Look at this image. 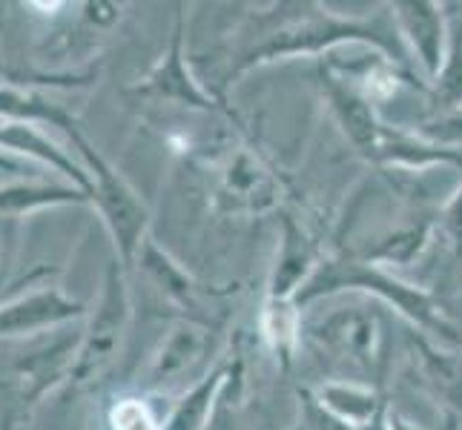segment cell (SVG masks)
I'll list each match as a JSON object with an SVG mask.
<instances>
[{"label":"cell","instance_id":"obj_1","mask_svg":"<svg viewBox=\"0 0 462 430\" xmlns=\"http://www.w3.org/2000/svg\"><path fill=\"white\" fill-rule=\"evenodd\" d=\"M350 43L374 46L396 67L411 72L408 50L388 6L385 12H376L374 18H339V14L322 12V6L316 4H296V12H284V6H279L276 12L256 18V32L247 46L233 55L225 81L233 84L236 78L264 67V63L299 55H330L339 46Z\"/></svg>","mask_w":462,"mask_h":430},{"label":"cell","instance_id":"obj_2","mask_svg":"<svg viewBox=\"0 0 462 430\" xmlns=\"http://www.w3.org/2000/svg\"><path fill=\"white\" fill-rule=\"evenodd\" d=\"M347 290L368 293L379 298L382 305L396 307V313L402 318H408L413 327H420L422 336H434L442 344L462 347V333L445 318L442 307L437 305L431 293L393 279V273H388V270H382L371 261H362L359 256H330L319 261L310 281L299 290L296 305L301 310L319 298L339 296Z\"/></svg>","mask_w":462,"mask_h":430},{"label":"cell","instance_id":"obj_3","mask_svg":"<svg viewBox=\"0 0 462 430\" xmlns=\"http://www.w3.org/2000/svg\"><path fill=\"white\" fill-rule=\"evenodd\" d=\"M301 333L333 361L368 379L371 388L382 385L388 371L391 336L385 316L371 305L354 301V305H339L328 313H319L310 322H301Z\"/></svg>","mask_w":462,"mask_h":430},{"label":"cell","instance_id":"obj_4","mask_svg":"<svg viewBox=\"0 0 462 430\" xmlns=\"http://www.w3.org/2000/svg\"><path fill=\"white\" fill-rule=\"evenodd\" d=\"M63 133L69 135L72 147L78 150V155L84 158V169L92 178V204L98 206L109 235H113L121 264L124 267L135 264L138 247L144 244V238L150 235L147 233V227H150L147 204L141 201V196L135 193V189L116 172V167L92 147V143L87 141V135L78 130V124L67 126Z\"/></svg>","mask_w":462,"mask_h":430},{"label":"cell","instance_id":"obj_5","mask_svg":"<svg viewBox=\"0 0 462 430\" xmlns=\"http://www.w3.org/2000/svg\"><path fill=\"white\" fill-rule=\"evenodd\" d=\"M84 333L58 336L35 353H23L0 368V430H14L38 399L52 390L63 376H69Z\"/></svg>","mask_w":462,"mask_h":430},{"label":"cell","instance_id":"obj_6","mask_svg":"<svg viewBox=\"0 0 462 430\" xmlns=\"http://www.w3.org/2000/svg\"><path fill=\"white\" fill-rule=\"evenodd\" d=\"M130 313H133V305H130V290H126V279H124V264L109 261L101 301L84 330L81 347H78L72 371H69L72 385H87V381L98 379L109 364L116 361L121 342L126 336V327H130Z\"/></svg>","mask_w":462,"mask_h":430},{"label":"cell","instance_id":"obj_7","mask_svg":"<svg viewBox=\"0 0 462 430\" xmlns=\"http://www.w3.org/2000/svg\"><path fill=\"white\" fill-rule=\"evenodd\" d=\"M284 198V178L267 164V158L247 147L233 143L221 152L216 201L221 213L233 215H264L273 213Z\"/></svg>","mask_w":462,"mask_h":430},{"label":"cell","instance_id":"obj_8","mask_svg":"<svg viewBox=\"0 0 462 430\" xmlns=\"http://www.w3.org/2000/svg\"><path fill=\"white\" fill-rule=\"evenodd\" d=\"M135 95H144V98L155 101H170L187 109H196V113L207 115H227L236 118L233 109L225 104V98H218L210 89H204L199 84V78L189 72L187 52H184V14H175V26H172V38H170V50L152 67V72L133 87Z\"/></svg>","mask_w":462,"mask_h":430},{"label":"cell","instance_id":"obj_9","mask_svg":"<svg viewBox=\"0 0 462 430\" xmlns=\"http://www.w3.org/2000/svg\"><path fill=\"white\" fill-rule=\"evenodd\" d=\"M319 89H322L330 113L337 118L345 138L350 141V147H354L365 161L379 167L393 130L379 121L374 104L365 98L347 78L333 72L328 63L319 67Z\"/></svg>","mask_w":462,"mask_h":430},{"label":"cell","instance_id":"obj_10","mask_svg":"<svg viewBox=\"0 0 462 430\" xmlns=\"http://www.w3.org/2000/svg\"><path fill=\"white\" fill-rule=\"evenodd\" d=\"M388 9L405 50L417 55L425 78L434 84L445 63V50H448L445 4H434V0H393Z\"/></svg>","mask_w":462,"mask_h":430},{"label":"cell","instance_id":"obj_11","mask_svg":"<svg viewBox=\"0 0 462 430\" xmlns=\"http://www.w3.org/2000/svg\"><path fill=\"white\" fill-rule=\"evenodd\" d=\"M213 350V330L199 318H181L158 344L150 359L144 385L152 390H164L179 379L189 376Z\"/></svg>","mask_w":462,"mask_h":430},{"label":"cell","instance_id":"obj_12","mask_svg":"<svg viewBox=\"0 0 462 430\" xmlns=\"http://www.w3.org/2000/svg\"><path fill=\"white\" fill-rule=\"evenodd\" d=\"M319 261L322 259H319L316 244L310 242L305 227L293 215H282V238H279L273 273H270L267 281V298L296 301L299 290L316 273Z\"/></svg>","mask_w":462,"mask_h":430},{"label":"cell","instance_id":"obj_13","mask_svg":"<svg viewBox=\"0 0 462 430\" xmlns=\"http://www.w3.org/2000/svg\"><path fill=\"white\" fill-rule=\"evenodd\" d=\"M87 313L81 301L67 298L55 287H43L29 296L12 298L0 305V336H23V333H38L63 322H75Z\"/></svg>","mask_w":462,"mask_h":430},{"label":"cell","instance_id":"obj_14","mask_svg":"<svg viewBox=\"0 0 462 430\" xmlns=\"http://www.w3.org/2000/svg\"><path fill=\"white\" fill-rule=\"evenodd\" d=\"M411 359L422 376V385L431 390L442 405L462 416V359L451 350H442L428 336H411Z\"/></svg>","mask_w":462,"mask_h":430},{"label":"cell","instance_id":"obj_15","mask_svg":"<svg viewBox=\"0 0 462 430\" xmlns=\"http://www.w3.org/2000/svg\"><path fill=\"white\" fill-rule=\"evenodd\" d=\"M0 150L14 152V155H26V158H38V161L50 164L60 175H67L75 187H81L84 193L92 198L89 172L81 164H75L72 158L58 147V143H52L43 133H38L32 124H21V121H4V124H0Z\"/></svg>","mask_w":462,"mask_h":430},{"label":"cell","instance_id":"obj_16","mask_svg":"<svg viewBox=\"0 0 462 430\" xmlns=\"http://www.w3.org/2000/svg\"><path fill=\"white\" fill-rule=\"evenodd\" d=\"M313 393L325 410L356 430H374L388 407L379 388L359 385V381H325Z\"/></svg>","mask_w":462,"mask_h":430},{"label":"cell","instance_id":"obj_17","mask_svg":"<svg viewBox=\"0 0 462 430\" xmlns=\"http://www.w3.org/2000/svg\"><path fill=\"white\" fill-rule=\"evenodd\" d=\"M135 264H141V270L150 276V281L172 301V305H179L181 310H189V313H196L201 307V287L196 284V279L189 276L184 267H179V261L172 256H167L150 235L144 238V244L138 247Z\"/></svg>","mask_w":462,"mask_h":430},{"label":"cell","instance_id":"obj_18","mask_svg":"<svg viewBox=\"0 0 462 430\" xmlns=\"http://www.w3.org/2000/svg\"><path fill=\"white\" fill-rule=\"evenodd\" d=\"M230 371H233V356L227 361H218L210 373H207L204 379H199L196 385L189 388L179 402H175V407L167 416V422L162 425V430H204L213 416L221 390H225V385H227Z\"/></svg>","mask_w":462,"mask_h":430},{"label":"cell","instance_id":"obj_19","mask_svg":"<svg viewBox=\"0 0 462 430\" xmlns=\"http://www.w3.org/2000/svg\"><path fill=\"white\" fill-rule=\"evenodd\" d=\"M259 330L264 344L273 350L276 359L282 361V368L288 371L293 364V353L301 336V310L296 301H284V298H267L262 305L259 316Z\"/></svg>","mask_w":462,"mask_h":430},{"label":"cell","instance_id":"obj_20","mask_svg":"<svg viewBox=\"0 0 462 430\" xmlns=\"http://www.w3.org/2000/svg\"><path fill=\"white\" fill-rule=\"evenodd\" d=\"M451 9L454 12H445V18H448V50H445V63L431 87L434 115L462 109V6Z\"/></svg>","mask_w":462,"mask_h":430},{"label":"cell","instance_id":"obj_21","mask_svg":"<svg viewBox=\"0 0 462 430\" xmlns=\"http://www.w3.org/2000/svg\"><path fill=\"white\" fill-rule=\"evenodd\" d=\"M434 235V221H417V224H405L396 227L393 233L382 235L374 247L365 250V256H359L362 261H371L376 267L391 264V267H408L417 261L425 247L431 244Z\"/></svg>","mask_w":462,"mask_h":430},{"label":"cell","instance_id":"obj_22","mask_svg":"<svg viewBox=\"0 0 462 430\" xmlns=\"http://www.w3.org/2000/svg\"><path fill=\"white\" fill-rule=\"evenodd\" d=\"M58 204H92V198L75 184H6L0 187V213L21 215L41 206Z\"/></svg>","mask_w":462,"mask_h":430},{"label":"cell","instance_id":"obj_23","mask_svg":"<svg viewBox=\"0 0 462 430\" xmlns=\"http://www.w3.org/2000/svg\"><path fill=\"white\" fill-rule=\"evenodd\" d=\"M0 118L4 121H21V124H52L58 130H67L75 124L69 113H63L60 106L50 104L38 92H26L18 87H0Z\"/></svg>","mask_w":462,"mask_h":430},{"label":"cell","instance_id":"obj_24","mask_svg":"<svg viewBox=\"0 0 462 430\" xmlns=\"http://www.w3.org/2000/svg\"><path fill=\"white\" fill-rule=\"evenodd\" d=\"M417 135L425 138V141H431V143H439V147L459 150L462 147V109H457V113L425 118L417 126Z\"/></svg>","mask_w":462,"mask_h":430},{"label":"cell","instance_id":"obj_25","mask_svg":"<svg viewBox=\"0 0 462 430\" xmlns=\"http://www.w3.org/2000/svg\"><path fill=\"white\" fill-rule=\"evenodd\" d=\"M296 396H299V427L301 430H356L319 405L316 393L310 388H299Z\"/></svg>","mask_w":462,"mask_h":430},{"label":"cell","instance_id":"obj_26","mask_svg":"<svg viewBox=\"0 0 462 430\" xmlns=\"http://www.w3.org/2000/svg\"><path fill=\"white\" fill-rule=\"evenodd\" d=\"M109 425L113 430H162L141 399H118L109 410Z\"/></svg>","mask_w":462,"mask_h":430},{"label":"cell","instance_id":"obj_27","mask_svg":"<svg viewBox=\"0 0 462 430\" xmlns=\"http://www.w3.org/2000/svg\"><path fill=\"white\" fill-rule=\"evenodd\" d=\"M439 235L448 244L454 261H462V187L448 198L439 213Z\"/></svg>","mask_w":462,"mask_h":430},{"label":"cell","instance_id":"obj_28","mask_svg":"<svg viewBox=\"0 0 462 430\" xmlns=\"http://www.w3.org/2000/svg\"><path fill=\"white\" fill-rule=\"evenodd\" d=\"M374 430H422L417 422H411L408 416H402L400 410L396 407H385V413H382V419H379V425L374 427Z\"/></svg>","mask_w":462,"mask_h":430},{"label":"cell","instance_id":"obj_29","mask_svg":"<svg viewBox=\"0 0 462 430\" xmlns=\"http://www.w3.org/2000/svg\"><path fill=\"white\" fill-rule=\"evenodd\" d=\"M296 430H301V427H299V425H296Z\"/></svg>","mask_w":462,"mask_h":430}]
</instances>
